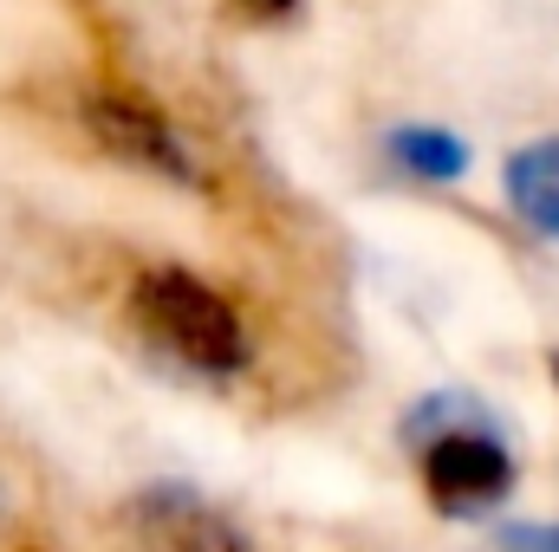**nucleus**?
Wrapping results in <instances>:
<instances>
[{
    "mask_svg": "<svg viewBox=\"0 0 559 552\" xmlns=\"http://www.w3.org/2000/svg\"><path fill=\"white\" fill-rule=\"evenodd\" d=\"M501 189H508L514 215L540 241H559V137H540V143H527V149H514L508 169H501Z\"/></svg>",
    "mask_w": 559,
    "mask_h": 552,
    "instance_id": "obj_5",
    "label": "nucleus"
},
{
    "mask_svg": "<svg viewBox=\"0 0 559 552\" xmlns=\"http://www.w3.org/2000/svg\"><path fill=\"white\" fill-rule=\"evenodd\" d=\"M475 422H495L481 397H468V391H436V397H423L417 410L404 416V442L423 448V442H436V435H449V429H475Z\"/></svg>",
    "mask_w": 559,
    "mask_h": 552,
    "instance_id": "obj_7",
    "label": "nucleus"
},
{
    "mask_svg": "<svg viewBox=\"0 0 559 552\" xmlns=\"http://www.w3.org/2000/svg\"><path fill=\"white\" fill-rule=\"evenodd\" d=\"M423 494L442 520H475V514H495L508 494H514V455L501 448L495 422H475V429H449L436 442H423Z\"/></svg>",
    "mask_w": 559,
    "mask_h": 552,
    "instance_id": "obj_3",
    "label": "nucleus"
},
{
    "mask_svg": "<svg viewBox=\"0 0 559 552\" xmlns=\"http://www.w3.org/2000/svg\"><path fill=\"white\" fill-rule=\"evenodd\" d=\"M554 377H559V364H554Z\"/></svg>",
    "mask_w": 559,
    "mask_h": 552,
    "instance_id": "obj_10",
    "label": "nucleus"
},
{
    "mask_svg": "<svg viewBox=\"0 0 559 552\" xmlns=\"http://www.w3.org/2000/svg\"><path fill=\"white\" fill-rule=\"evenodd\" d=\"M488 552H559V520H501Z\"/></svg>",
    "mask_w": 559,
    "mask_h": 552,
    "instance_id": "obj_8",
    "label": "nucleus"
},
{
    "mask_svg": "<svg viewBox=\"0 0 559 552\" xmlns=\"http://www.w3.org/2000/svg\"><path fill=\"white\" fill-rule=\"evenodd\" d=\"M79 124L92 131V143H98L105 156H118L124 169H143V176H163V182L195 189V156H189V143H182V131H176L143 92H131V85H92V92L79 98Z\"/></svg>",
    "mask_w": 559,
    "mask_h": 552,
    "instance_id": "obj_2",
    "label": "nucleus"
},
{
    "mask_svg": "<svg viewBox=\"0 0 559 552\" xmlns=\"http://www.w3.org/2000/svg\"><path fill=\"white\" fill-rule=\"evenodd\" d=\"M235 7H248L254 20H286V13H293L299 0H235Z\"/></svg>",
    "mask_w": 559,
    "mask_h": 552,
    "instance_id": "obj_9",
    "label": "nucleus"
},
{
    "mask_svg": "<svg viewBox=\"0 0 559 552\" xmlns=\"http://www.w3.org/2000/svg\"><path fill=\"white\" fill-rule=\"evenodd\" d=\"M124 527H131L138 552H254L222 507H209L182 481H150V488H138L131 507H124Z\"/></svg>",
    "mask_w": 559,
    "mask_h": 552,
    "instance_id": "obj_4",
    "label": "nucleus"
},
{
    "mask_svg": "<svg viewBox=\"0 0 559 552\" xmlns=\"http://www.w3.org/2000/svg\"><path fill=\"white\" fill-rule=\"evenodd\" d=\"M131 325L138 338L189 377H241L248 371V325L228 292H215L189 267H143L131 279Z\"/></svg>",
    "mask_w": 559,
    "mask_h": 552,
    "instance_id": "obj_1",
    "label": "nucleus"
},
{
    "mask_svg": "<svg viewBox=\"0 0 559 552\" xmlns=\"http://www.w3.org/2000/svg\"><path fill=\"white\" fill-rule=\"evenodd\" d=\"M384 156L417 182H462L468 176V143L442 124H397L384 137Z\"/></svg>",
    "mask_w": 559,
    "mask_h": 552,
    "instance_id": "obj_6",
    "label": "nucleus"
}]
</instances>
